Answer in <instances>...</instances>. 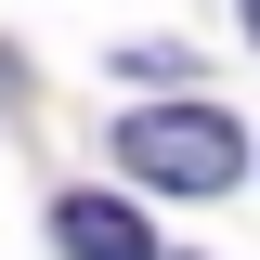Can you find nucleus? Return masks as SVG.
Returning <instances> with one entry per match:
<instances>
[{"instance_id": "nucleus-1", "label": "nucleus", "mask_w": 260, "mask_h": 260, "mask_svg": "<svg viewBox=\"0 0 260 260\" xmlns=\"http://www.w3.org/2000/svg\"><path fill=\"white\" fill-rule=\"evenodd\" d=\"M117 156H130V182H156V195H221L247 169V130L208 117V104H156V117L117 130Z\"/></svg>"}, {"instance_id": "nucleus-2", "label": "nucleus", "mask_w": 260, "mask_h": 260, "mask_svg": "<svg viewBox=\"0 0 260 260\" xmlns=\"http://www.w3.org/2000/svg\"><path fill=\"white\" fill-rule=\"evenodd\" d=\"M52 247L65 260H156V234H143V208H117V195H65L52 208Z\"/></svg>"}, {"instance_id": "nucleus-3", "label": "nucleus", "mask_w": 260, "mask_h": 260, "mask_svg": "<svg viewBox=\"0 0 260 260\" xmlns=\"http://www.w3.org/2000/svg\"><path fill=\"white\" fill-rule=\"evenodd\" d=\"M247 39H260V0H247Z\"/></svg>"}]
</instances>
